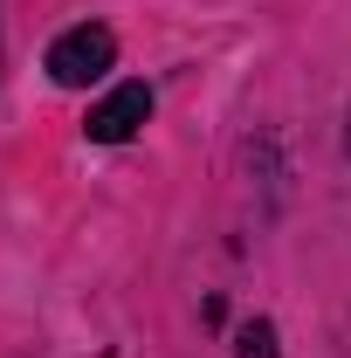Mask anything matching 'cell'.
Masks as SVG:
<instances>
[{"label": "cell", "mask_w": 351, "mask_h": 358, "mask_svg": "<svg viewBox=\"0 0 351 358\" xmlns=\"http://www.w3.org/2000/svg\"><path fill=\"white\" fill-rule=\"evenodd\" d=\"M345 159H351V110H345Z\"/></svg>", "instance_id": "277c9868"}, {"label": "cell", "mask_w": 351, "mask_h": 358, "mask_svg": "<svg viewBox=\"0 0 351 358\" xmlns=\"http://www.w3.org/2000/svg\"><path fill=\"white\" fill-rule=\"evenodd\" d=\"M110 62H117V35H110L103 21H76V28H62V35L48 42V76H55L62 90L103 83Z\"/></svg>", "instance_id": "6da1fadb"}, {"label": "cell", "mask_w": 351, "mask_h": 358, "mask_svg": "<svg viewBox=\"0 0 351 358\" xmlns=\"http://www.w3.org/2000/svg\"><path fill=\"white\" fill-rule=\"evenodd\" d=\"M234 358H282L275 352V324H268V317L241 324V331H234Z\"/></svg>", "instance_id": "3957f363"}, {"label": "cell", "mask_w": 351, "mask_h": 358, "mask_svg": "<svg viewBox=\"0 0 351 358\" xmlns=\"http://www.w3.org/2000/svg\"><path fill=\"white\" fill-rule=\"evenodd\" d=\"M145 117H152V83H117L110 96H96L83 117L89 145H124V138L145 131Z\"/></svg>", "instance_id": "7a4b0ae2"}]
</instances>
